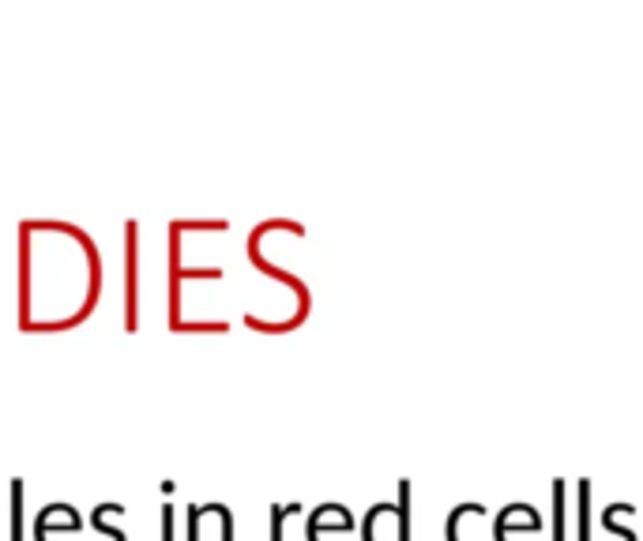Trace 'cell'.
<instances>
[{
    "instance_id": "obj_3",
    "label": "cell",
    "mask_w": 643,
    "mask_h": 541,
    "mask_svg": "<svg viewBox=\"0 0 643 541\" xmlns=\"http://www.w3.org/2000/svg\"><path fill=\"white\" fill-rule=\"evenodd\" d=\"M234 541V511L226 504H192L189 508V534L185 541Z\"/></svg>"
},
{
    "instance_id": "obj_5",
    "label": "cell",
    "mask_w": 643,
    "mask_h": 541,
    "mask_svg": "<svg viewBox=\"0 0 643 541\" xmlns=\"http://www.w3.org/2000/svg\"><path fill=\"white\" fill-rule=\"evenodd\" d=\"M121 511H125L121 504H98V508L91 511V526H95V530L106 541H128L125 530H113V526H106V519H110V515H121Z\"/></svg>"
},
{
    "instance_id": "obj_6",
    "label": "cell",
    "mask_w": 643,
    "mask_h": 541,
    "mask_svg": "<svg viewBox=\"0 0 643 541\" xmlns=\"http://www.w3.org/2000/svg\"><path fill=\"white\" fill-rule=\"evenodd\" d=\"M8 541H27L23 538V481H12V534Z\"/></svg>"
},
{
    "instance_id": "obj_8",
    "label": "cell",
    "mask_w": 643,
    "mask_h": 541,
    "mask_svg": "<svg viewBox=\"0 0 643 541\" xmlns=\"http://www.w3.org/2000/svg\"><path fill=\"white\" fill-rule=\"evenodd\" d=\"M162 541H177V508L173 504L162 508Z\"/></svg>"
},
{
    "instance_id": "obj_4",
    "label": "cell",
    "mask_w": 643,
    "mask_h": 541,
    "mask_svg": "<svg viewBox=\"0 0 643 541\" xmlns=\"http://www.w3.org/2000/svg\"><path fill=\"white\" fill-rule=\"evenodd\" d=\"M365 541H403V515L392 504H377L365 519Z\"/></svg>"
},
{
    "instance_id": "obj_2",
    "label": "cell",
    "mask_w": 643,
    "mask_h": 541,
    "mask_svg": "<svg viewBox=\"0 0 643 541\" xmlns=\"http://www.w3.org/2000/svg\"><path fill=\"white\" fill-rule=\"evenodd\" d=\"M125 327H140V222H125Z\"/></svg>"
},
{
    "instance_id": "obj_1",
    "label": "cell",
    "mask_w": 643,
    "mask_h": 541,
    "mask_svg": "<svg viewBox=\"0 0 643 541\" xmlns=\"http://www.w3.org/2000/svg\"><path fill=\"white\" fill-rule=\"evenodd\" d=\"M102 294V256L72 222H19V331L49 335L83 324Z\"/></svg>"
},
{
    "instance_id": "obj_7",
    "label": "cell",
    "mask_w": 643,
    "mask_h": 541,
    "mask_svg": "<svg viewBox=\"0 0 643 541\" xmlns=\"http://www.w3.org/2000/svg\"><path fill=\"white\" fill-rule=\"evenodd\" d=\"M301 504H290V508H271V541H283V523L286 515H298Z\"/></svg>"
}]
</instances>
